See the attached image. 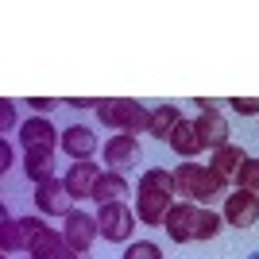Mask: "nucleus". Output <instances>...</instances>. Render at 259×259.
<instances>
[{
  "mask_svg": "<svg viewBox=\"0 0 259 259\" xmlns=\"http://www.w3.org/2000/svg\"><path fill=\"white\" fill-rule=\"evenodd\" d=\"M197 108H201V112H221V108H217V101H209V97L197 101Z\"/></svg>",
  "mask_w": 259,
  "mask_h": 259,
  "instance_id": "30",
  "label": "nucleus"
},
{
  "mask_svg": "<svg viewBox=\"0 0 259 259\" xmlns=\"http://www.w3.org/2000/svg\"><path fill=\"white\" fill-rule=\"evenodd\" d=\"M178 194L174 186V170L166 166H155V170L140 174V186H136V217L143 225H162L166 213H170V201Z\"/></svg>",
  "mask_w": 259,
  "mask_h": 259,
  "instance_id": "1",
  "label": "nucleus"
},
{
  "mask_svg": "<svg viewBox=\"0 0 259 259\" xmlns=\"http://www.w3.org/2000/svg\"><path fill=\"white\" fill-rule=\"evenodd\" d=\"M221 228H225V213H217V209H201L197 213V240L221 236Z\"/></svg>",
  "mask_w": 259,
  "mask_h": 259,
  "instance_id": "21",
  "label": "nucleus"
},
{
  "mask_svg": "<svg viewBox=\"0 0 259 259\" xmlns=\"http://www.w3.org/2000/svg\"><path fill=\"white\" fill-rule=\"evenodd\" d=\"M124 259H162V248L155 240H140V244H128Z\"/></svg>",
  "mask_w": 259,
  "mask_h": 259,
  "instance_id": "24",
  "label": "nucleus"
},
{
  "mask_svg": "<svg viewBox=\"0 0 259 259\" xmlns=\"http://www.w3.org/2000/svg\"><path fill=\"white\" fill-rule=\"evenodd\" d=\"M0 132H4V136L16 132V101H12V97L0 101Z\"/></svg>",
  "mask_w": 259,
  "mask_h": 259,
  "instance_id": "25",
  "label": "nucleus"
},
{
  "mask_svg": "<svg viewBox=\"0 0 259 259\" xmlns=\"http://www.w3.org/2000/svg\"><path fill=\"white\" fill-rule=\"evenodd\" d=\"M97 225L108 244H128L136 232V209L132 205H97Z\"/></svg>",
  "mask_w": 259,
  "mask_h": 259,
  "instance_id": "4",
  "label": "nucleus"
},
{
  "mask_svg": "<svg viewBox=\"0 0 259 259\" xmlns=\"http://www.w3.org/2000/svg\"><path fill=\"white\" fill-rule=\"evenodd\" d=\"M74 197H70V190H66V182L62 178H51V182H43V186H35V209L43 217H70L74 213V205H70Z\"/></svg>",
  "mask_w": 259,
  "mask_h": 259,
  "instance_id": "7",
  "label": "nucleus"
},
{
  "mask_svg": "<svg viewBox=\"0 0 259 259\" xmlns=\"http://www.w3.org/2000/svg\"><path fill=\"white\" fill-rule=\"evenodd\" d=\"M62 236H66V244H70L77 255H85V251L93 248V240L101 236L97 213H81V209H74V213L66 217V225H62Z\"/></svg>",
  "mask_w": 259,
  "mask_h": 259,
  "instance_id": "6",
  "label": "nucleus"
},
{
  "mask_svg": "<svg viewBox=\"0 0 259 259\" xmlns=\"http://www.w3.org/2000/svg\"><path fill=\"white\" fill-rule=\"evenodd\" d=\"M0 248H4V255L23 251L20 248V221H16L12 213H0Z\"/></svg>",
  "mask_w": 259,
  "mask_h": 259,
  "instance_id": "20",
  "label": "nucleus"
},
{
  "mask_svg": "<svg viewBox=\"0 0 259 259\" xmlns=\"http://www.w3.org/2000/svg\"><path fill=\"white\" fill-rule=\"evenodd\" d=\"M66 105H70V108H97L101 101H93V97H70Z\"/></svg>",
  "mask_w": 259,
  "mask_h": 259,
  "instance_id": "28",
  "label": "nucleus"
},
{
  "mask_svg": "<svg viewBox=\"0 0 259 259\" xmlns=\"http://www.w3.org/2000/svg\"><path fill=\"white\" fill-rule=\"evenodd\" d=\"M194 124H197V136H201V143H205V147L221 151V147L228 143V120L221 116V112H201Z\"/></svg>",
  "mask_w": 259,
  "mask_h": 259,
  "instance_id": "15",
  "label": "nucleus"
},
{
  "mask_svg": "<svg viewBox=\"0 0 259 259\" xmlns=\"http://www.w3.org/2000/svg\"><path fill=\"white\" fill-rule=\"evenodd\" d=\"M251 259H259V251H255V255H251Z\"/></svg>",
  "mask_w": 259,
  "mask_h": 259,
  "instance_id": "31",
  "label": "nucleus"
},
{
  "mask_svg": "<svg viewBox=\"0 0 259 259\" xmlns=\"http://www.w3.org/2000/svg\"><path fill=\"white\" fill-rule=\"evenodd\" d=\"M62 143V136L54 132V124L47 116H31V120H23L20 124V147L23 151H51Z\"/></svg>",
  "mask_w": 259,
  "mask_h": 259,
  "instance_id": "8",
  "label": "nucleus"
},
{
  "mask_svg": "<svg viewBox=\"0 0 259 259\" xmlns=\"http://www.w3.org/2000/svg\"><path fill=\"white\" fill-rule=\"evenodd\" d=\"M0 170H12V143L0 147Z\"/></svg>",
  "mask_w": 259,
  "mask_h": 259,
  "instance_id": "29",
  "label": "nucleus"
},
{
  "mask_svg": "<svg viewBox=\"0 0 259 259\" xmlns=\"http://www.w3.org/2000/svg\"><path fill=\"white\" fill-rule=\"evenodd\" d=\"M259 221V194H248V190H232L225 197V225L232 228H251Z\"/></svg>",
  "mask_w": 259,
  "mask_h": 259,
  "instance_id": "9",
  "label": "nucleus"
},
{
  "mask_svg": "<svg viewBox=\"0 0 259 259\" xmlns=\"http://www.w3.org/2000/svg\"><path fill=\"white\" fill-rule=\"evenodd\" d=\"M27 255H31V259H89V251H85V255H77V251L66 244L62 232H54V228L47 225L43 232H39V240L27 248Z\"/></svg>",
  "mask_w": 259,
  "mask_h": 259,
  "instance_id": "12",
  "label": "nucleus"
},
{
  "mask_svg": "<svg viewBox=\"0 0 259 259\" xmlns=\"http://www.w3.org/2000/svg\"><path fill=\"white\" fill-rule=\"evenodd\" d=\"M140 162V136H112L105 143V170H132Z\"/></svg>",
  "mask_w": 259,
  "mask_h": 259,
  "instance_id": "10",
  "label": "nucleus"
},
{
  "mask_svg": "<svg viewBox=\"0 0 259 259\" xmlns=\"http://www.w3.org/2000/svg\"><path fill=\"white\" fill-rule=\"evenodd\" d=\"M43 228H47L43 217H20V248L27 251L35 240H39V232H43Z\"/></svg>",
  "mask_w": 259,
  "mask_h": 259,
  "instance_id": "23",
  "label": "nucleus"
},
{
  "mask_svg": "<svg viewBox=\"0 0 259 259\" xmlns=\"http://www.w3.org/2000/svg\"><path fill=\"white\" fill-rule=\"evenodd\" d=\"M232 108L240 116H255L259 112V97H232Z\"/></svg>",
  "mask_w": 259,
  "mask_h": 259,
  "instance_id": "26",
  "label": "nucleus"
},
{
  "mask_svg": "<svg viewBox=\"0 0 259 259\" xmlns=\"http://www.w3.org/2000/svg\"><path fill=\"white\" fill-rule=\"evenodd\" d=\"M174 186L186 201H201V209H209V201H221L228 197V178L213 166H197V162H182L174 166Z\"/></svg>",
  "mask_w": 259,
  "mask_h": 259,
  "instance_id": "2",
  "label": "nucleus"
},
{
  "mask_svg": "<svg viewBox=\"0 0 259 259\" xmlns=\"http://www.w3.org/2000/svg\"><path fill=\"white\" fill-rule=\"evenodd\" d=\"M27 108H35L39 116H47L51 108H58V101H51V97H27Z\"/></svg>",
  "mask_w": 259,
  "mask_h": 259,
  "instance_id": "27",
  "label": "nucleus"
},
{
  "mask_svg": "<svg viewBox=\"0 0 259 259\" xmlns=\"http://www.w3.org/2000/svg\"><path fill=\"white\" fill-rule=\"evenodd\" d=\"M62 151L74 162H85V159H93V151H97V136L89 128H81V124H70V128L62 132Z\"/></svg>",
  "mask_w": 259,
  "mask_h": 259,
  "instance_id": "14",
  "label": "nucleus"
},
{
  "mask_svg": "<svg viewBox=\"0 0 259 259\" xmlns=\"http://www.w3.org/2000/svg\"><path fill=\"white\" fill-rule=\"evenodd\" d=\"M182 112L174 105H159V108H151V136L155 140H162V143H170V136H174V128L182 124Z\"/></svg>",
  "mask_w": 259,
  "mask_h": 259,
  "instance_id": "18",
  "label": "nucleus"
},
{
  "mask_svg": "<svg viewBox=\"0 0 259 259\" xmlns=\"http://www.w3.org/2000/svg\"><path fill=\"white\" fill-rule=\"evenodd\" d=\"M236 190L259 194V159H251V155H248V162H244V166H240V174H236Z\"/></svg>",
  "mask_w": 259,
  "mask_h": 259,
  "instance_id": "22",
  "label": "nucleus"
},
{
  "mask_svg": "<svg viewBox=\"0 0 259 259\" xmlns=\"http://www.w3.org/2000/svg\"><path fill=\"white\" fill-rule=\"evenodd\" d=\"M244 162H248V151H244L240 143H225L221 151H213V162H209V166H213V170H221L225 178H236Z\"/></svg>",
  "mask_w": 259,
  "mask_h": 259,
  "instance_id": "17",
  "label": "nucleus"
},
{
  "mask_svg": "<svg viewBox=\"0 0 259 259\" xmlns=\"http://www.w3.org/2000/svg\"><path fill=\"white\" fill-rule=\"evenodd\" d=\"M128 197H132V186H128L124 174H116V170L101 174L97 190H93V201H97V205H128Z\"/></svg>",
  "mask_w": 259,
  "mask_h": 259,
  "instance_id": "13",
  "label": "nucleus"
},
{
  "mask_svg": "<svg viewBox=\"0 0 259 259\" xmlns=\"http://www.w3.org/2000/svg\"><path fill=\"white\" fill-rule=\"evenodd\" d=\"M23 174L35 186H43L54 178V155L51 151H23Z\"/></svg>",
  "mask_w": 259,
  "mask_h": 259,
  "instance_id": "19",
  "label": "nucleus"
},
{
  "mask_svg": "<svg viewBox=\"0 0 259 259\" xmlns=\"http://www.w3.org/2000/svg\"><path fill=\"white\" fill-rule=\"evenodd\" d=\"M197 213H201V205H194V201H174L170 205V213L162 221L170 244H190V240H197Z\"/></svg>",
  "mask_w": 259,
  "mask_h": 259,
  "instance_id": "5",
  "label": "nucleus"
},
{
  "mask_svg": "<svg viewBox=\"0 0 259 259\" xmlns=\"http://www.w3.org/2000/svg\"><path fill=\"white\" fill-rule=\"evenodd\" d=\"M170 151H178L186 162H194V155L205 151V143H201V136H197V124H194V120H182V124L174 128V136H170Z\"/></svg>",
  "mask_w": 259,
  "mask_h": 259,
  "instance_id": "16",
  "label": "nucleus"
},
{
  "mask_svg": "<svg viewBox=\"0 0 259 259\" xmlns=\"http://www.w3.org/2000/svg\"><path fill=\"white\" fill-rule=\"evenodd\" d=\"M101 166L93 159H85V162H74L70 170H66V190H70V197L74 201H85V197H93V190H97V182H101Z\"/></svg>",
  "mask_w": 259,
  "mask_h": 259,
  "instance_id": "11",
  "label": "nucleus"
},
{
  "mask_svg": "<svg viewBox=\"0 0 259 259\" xmlns=\"http://www.w3.org/2000/svg\"><path fill=\"white\" fill-rule=\"evenodd\" d=\"M101 124L116 132V136H140V132H151V108H143L140 101L132 97H108L97 105Z\"/></svg>",
  "mask_w": 259,
  "mask_h": 259,
  "instance_id": "3",
  "label": "nucleus"
}]
</instances>
